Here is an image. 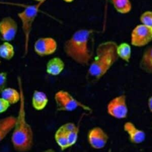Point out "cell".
<instances>
[{
  "label": "cell",
  "mask_w": 152,
  "mask_h": 152,
  "mask_svg": "<svg viewBox=\"0 0 152 152\" xmlns=\"http://www.w3.org/2000/svg\"><path fill=\"white\" fill-rule=\"evenodd\" d=\"M17 83L20 94L18 115L11 136V142L14 148L18 152H26L31 150L33 145V132L31 126L26 121L25 97L22 80L17 78Z\"/></svg>",
  "instance_id": "cell-1"
},
{
  "label": "cell",
  "mask_w": 152,
  "mask_h": 152,
  "mask_svg": "<svg viewBox=\"0 0 152 152\" xmlns=\"http://www.w3.org/2000/svg\"><path fill=\"white\" fill-rule=\"evenodd\" d=\"M93 32L90 29H79L64 44V51L66 55L80 65L87 66L92 59L90 42Z\"/></svg>",
  "instance_id": "cell-2"
},
{
  "label": "cell",
  "mask_w": 152,
  "mask_h": 152,
  "mask_svg": "<svg viewBox=\"0 0 152 152\" xmlns=\"http://www.w3.org/2000/svg\"><path fill=\"white\" fill-rule=\"evenodd\" d=\"M117 43L109 40L100 43L96 48L93 60L89 64L87 74L99 80L104 76L118 61Z\"/></svg>",
  "instance_id": "cell-3"
},
{
  "label": "cell",
  "mask_w": 152,
  "mask_h": 152,
  "mask_svg": "<svg viewBox=\"0 0 152 152\" xmlns=\"http://www.w3.org/2000/svg\"><path fill=\"white\" fill-rule=\"evenodd\" d=\"M46 1L37 2L33 5H27L24 10L18 14V17L21 23V28L24 35V56L28 52L30 34L33 23L36 18L40 8Z\"/></svg>",
  "instance_id": "cell-4"
},
{
  "label": "cell",
  "mask_w": 152,
  "mask_h": 152,
  "mask_svg": "<svg viewBox=\"0 0 152 152\" xmlns=\"http://www.w3.org/2000/svg\"><path fill=\"white\" fill-rule=\"evenodd\" d=\"M54 99L58 111L72 112L78 108H81L87 111L91 110L90 107L78 101L69 92L65 90L57 91L55 94Z\"/></svg>",
  "instance_id": "cell-5"
},
{
  "label": "cell",
  "mask_w": 152,
  "mask_h": 152,
  "mask_svg": "<svg viewBox=\"0 0 152 152\" xmlns=\"http://www.w3.org/2000/svg\"><path fill=\"white\" fill-rule=\"evenodd\" d=\"M106 110L108 115L113 118L118 119L126 118L128 113L126 96L122 94L111 99L107 104Z\"/></svg>",
  "instance_id": "cell-6"
},
{
  "label": "cell",
  "mask_w": 152,
  "mask_h": 152,
  "mask_svg": "<svg viewBox=\"0 0 152 152\" xmlns=\"http://www.w3.org/2000/svg\"><path fill=\"white\" fill-rule=\"evenodd\" d=\"M152 40V27L142 24L136 26L131 34V45L135 47H143Z\"/></svg>",
  "instance_id": "cell-7"
},
{
  "label": "cell",
  "mask_w": 152,
  "mask_h": 152,
  "mask_svg": "<svg viewBox=\"0 0 152 152\" xmlns=\"http://www.w3.org/2000/svg\"><path fill=\"white\" fill-rule=\"evenodd\" d=\"M108 139L107 134L103 129L99 126L92 128L87 134V140L89 145L96 150L103 148L106 146Z\"/></svg>",
  "instance_id": "cell-8"
},
{
  "label": "cell",
  "mask_w": 152,
  "mask_h": 152,
  "mask_svg": "<svg viewBox=\"0 0 152 152\" xmlns=\"http://www.w3.org/2000/svg\"><path fill=\"white\" fill-rule=\"evenodd\" d=\"M18 30L17 22L11 17H5L0 21V39L11 42L15 37Z\"/></svg>",
  "instance_id": "cell-9"
},
{
  "label": "cell",
  "mask_w": 152,
  "mask_h": 152,
  "mask_svg": "<svg viewBox=\"0 0 152 152\" xmlns=\"http://www.w3.org/2000/svg\"><path fill=\"white\" fill-rule=\"evenodd\" d=\"M57 46V42L53 38L44 37L36 40L34 45V50L37 55L45 56L54 53Z\"/></svg>",
  "instance_id": "cell-10"
},
{
  "label": "cell",
  "mask_w": 152,
  "mask_h": 152,
  "mask_svg": "<svg viewBox=\"0 0 152 152\" xmlns=\"http://www.w3.org/2000/svg\"><path fill=\"white\" fill-rule=\"evenodd\" d=\"M123 128L124 131L127 134L131 142L135 144H139L145 141L146 137L145 132L137 128L132 122L130 121L125 122Z\"/></svg>",
  "instance_id": "cell-11"
},
{
  "label": "cell",
  "mask_w": 152,
  "mask_h": 152,
  "mask_svg": "<svg viewBox=\"0 0 152 152\" xmlns=\"http://www.w3.org/2000/svg\"><path fill=\"white\" fill-rule=\"evenodd\" d=\"M64 62L59 57H54L51 58L46 64V72L53 76L59 75L64 69Z\"/></svg>",
  "instance_id": "cell-12"
},
{
  "label": "cell",
  "mask_w": 152,
  "mask_h": 152,
  "mask_svg": "<svg viewBox=\"0 0 152 152\" xmlns=\"http://www.w3.org/2000/svg\"><path fill=\"white\" fill-rule=\"evenodd\" d=\"M16 117L9 116L0 119V142L14 129Z\"/></svg>",
  "instance_id": "cell-13"
},
{
  "label": "cell",
  "mask_w": 152,
  "mask_h": 152,
  "mask_svg": "<svg viewBox=\"0 0 152 152\" xmlns=\"http://www.w3.org/2000/svg\"><path fill=\"white\" fill-rule=\"evenodd\" d=\"M139 65L140 68L142 71L152 75V45L147 47L144 50Z\"/></svg>",
  "instance_id": "cell-14"
},
{
  "label": "cell",
  "mask_w": 152,
  "mask_h": 152,
  "mask_svg": "<svg viewBox=\"0 0 152 152\" xmlns=\"http://www.w3.org/2000/svg\"><path fill=\"white\" fill-rule=\"evenodd\" d=\"M48 103L47 95L43 91L34 90L32 96L31 104L37 110H42L46 106Z\"/></svg>",
  "instance_id": "cell-15"
},
{
  "label": "cell",
  "mask_w": 152,
  "mask_h": 152,
  "mask_svg": "<svg viewBox=\"0 0 152 152\" xmlns=\"http://www.w3.org/2000/svg\"><path fill=\"white\" fill-rule=\"evenodd\" d=\"M1 97L5 100L10 104L19 102L20 99V92L11 87L5 88L1 92Z\"/></svg>",
  "instance_id": "cell-16"
},
{
  "label": "cell",
  "mask_w": 152,
  "mask_h": 152,
  "mask_svg": "<svg viewBox=\"0 0 152 152\" xmlns=\"http://www.w3.org/2000/svg\"><path fill=\"white\" fill-rule=\"evenodd\" d=\"M115 10L122 14L129 13L132 9L130 0H110Z\"/></svg>",
  "instance_id": "cell-17"
},
{
  "label": "cell",
  "mask_w": 152,
  "mask_h": 152,
  "mask_svg": "<svg viewBox=\"0 0 152 152\" xmlns=\"http://www.w3.org/2000/svg\"><path fill=\"white\" fill-rule=\"evenodd\" d=\"M116 50L118 58L126 62H129L131 56V48L128 43L124 42L118 45Z\"/></svg>",
  "instance_id": "cell-18"
},
{
  "label": "cell",
  "mask_w": 152,
  "mask_h": 152,
  "mask_svg": "<svg viewBox=\"0 0 152 152\" xmlns=\"http://www.w3.org/2000/svg\"><path fill=\"white\" fill-rule=\"evenodd\" d=\"M15 55L14 48L9 42H4L0 45V57L6 60L11 59Z\"/></svg>",
  "instance_id": "cell-19"
},
{
  "label": "cell",
  "mask_w": 152,
  "mask_h": 152,
  "mask_svg": "<svg viewBox=\"0 0 152 152\" xmlns=\"http://www.w3.org/2000/svg\"><path fill=\"white\" fill-rule=\"evenodd\" d=\"M55 140L62 150H65L69 147L66 134L61 127H59L55 132Z\"/></svg>",
  "instance_id": "cell-20"
},
{
  "label": "cell",
  "mask_w": 152,
  "mask_h": 152,
  "mask_svg": "<svg viewBox=\"0 0 152 152\" xmlns=\"http://www.w3.org/2000/svg\"><path fill=\"white\" fill-rule=\"evenodd\" d=\"M62 129L64 131V132L66 134L69 147H70L74 145L76 143V142L78 140V133H79V128L77 126L75 128H74L70 131H64L62 128Z\"/></svg>",
  "instance_id": "cell-21"
},
{
  "label": "cell",
  "mask_w": 152,
  "mask_h": 152,
  "mask_svg": "<svg viewBox=\"0 0 152 152\" xmlns=\"http://www.w3.org/2000/svg\"><path fill=\"white\" fill-rule=\"evenodd\" d=\"M141 24L152 27V11H145L140 17Z\"/></svg>",
  "instance_id": "cell-22"
},
{
  "label": "cell",
  "mask_w": 152,
  "mask_h": 152,
  "mask_svg": "<svg viewBox=\"0 0 152 152\" xmlns=\"http://www.w3.org/2000/svg\"><path fill=\"white\" fill-rule=\"evenodd\" d=\"M7 73L4 72H0V94L5 88L7 83Z\"/></svg>",
  "instance_id": "cell-23"
},
{
  "label": "cell",
  "mask_w": 152,
  "mask_h": 152,
  "mask_svg": "<svg viewBox=\"0 0 152 152\" xmlns=\"http://www.w3.org/2000/svg\"><path fill=\"white\" fill-rule=\"evenodd\" d=\"M10 106V104L5 100L2 97H0V113L5 112L8 109Z\"/></svg>",
  "instance_id": "cell-24"
},
{
  "label": "cell",
  "mask_w": 152,
  "mask_h": 152,
  "mask_svg": "<svg viewBox=\"0 0 152 152\" xmlns=\"http://www.w3.org/2000/svg\"><path fill=\"white\" fill-rule=\"evenodd\" d=\"M0 4L2 5H14V6H19L22 7H26L27 6V4H22V3H17V2H5V1H0Z\"/></svg>",
  "instance_id": "cell-25"
},
{
  "label": "cell",
  "mask_w": 152,
  "mask_h": 152,
  "mask_svg": "<svg viewBox=\"0 0 152 152\" xmlns=\"http://www.w3.org/2000/svg\"><path fill=\"white\" fill-rule=\"evenodd\" d=\"M147 106H148V110H150V112L152 113V95L148 99Z\"/></svg>",
  "instance_id": "cell-26"
},
{
  "label": "cell",
  "mask_w": 152,
  "mask_h": 152,
  "mask_svg": "<svg viewBox=\"0 0 152 152\" xmlns=\"http://www.w3.org/2000/svg\"><path fill=\"white\" fill-rule=\"evenodd\" d=\"M42 152H55V151H54V150H53L52 148H49V149H47L46 150L43 151Z\"/></svg>",
  "instance_id": "cell-27"
},
{
  "label": "cell",
  "mask_w": 152,
  "mask_h": 152,
  "mask_svg": "<svg viewBox=\"0 0 152 152\" xmlns=\"http://www.w3.org/2000/svg\"><path fill=\"white\" fill-rule=\"evenodd\" d=\"M64 1H65L66 3H71L72 2H73L74 0H63Z\"/></svg>",
  "instance_id": "cell-28"
},
{
  "label": "cell",
  "mask_w": 152,
  "mask_h": 152,
  "mask_svg": "<svg viewBox=\"0 0 152 152\" xmlns=\"http://www.w3.org/2000/svg\"><path fill=\"white\" fill-rule=\"evenodd\" d=\"M33 1L37 2H41V1H46L47 0H33Z\"/></svg>",
  "instance_id": "cell-29"
},
{
  "label": "cell",
  "mask_w": 152,
  "mask_h": 152,
  "mask_svg": "<svg viewBox=\"0 0 152 152\" xmlns=\"http://www.w3.org/2000/svg\"><path fill=\"white\" fill-rule=\"evenodd\" d=\"M0 64H1V60H0Z\"/></svg>",
  "instance_id": "cell-30"
}]
</instances>
